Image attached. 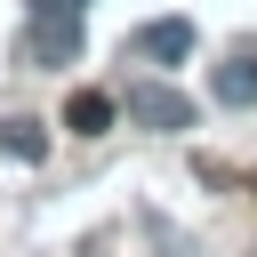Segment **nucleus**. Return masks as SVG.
<instances>
[{
  "mask_svg": "<svg viewBox=\"0 0 257 257\" xmlns=\"http://www.w3.org/2000/svg\"><path fill=\"white\" fill-rule=\"evenodd\" d=\"M0 153H8V161H40V153H48V128L24 112V120H8V128H0Z\"/></svg>",
  "mask_w": 257,
  "mask_h": 257,
  "instance_id": "obj_6",
  "label": "nucleus"
},
{
  "mask_svg": "<svg viewBox=\"0 0 257 257\" xmlns=\"http://www.w3.org/2000/svg\"><path fill=\"white\" fill-rule=\"evenodd\" d=\"M209 96H217V104H257V56L217 64V72H209Z\"/></svg>",
  "mask_w": 257,
  "mask_h": 257,
  "instance_id": "obj_4",
  "label": "nucleus"
},
{
  "mask_svg": "<svg viewBox=\"0 0 257 257\" xmlns=\"http://www.w3.org/2000/svg\"><path fill=\"white\" fill-rule=\"evenodd\" d=\"M128 120H137V128H161V137H177V128H193V96H185V88H169V80H137V88H128Z\"/></svg>",
  "mask_w": 257,
  "mask_h": 257,
  "instance_id": "obj_1",
  "label": "nucleus"
},
{
  "mask_svg": "<svg viewBox=\"0 0 257 257\" xmlns=\"http://www.w3.org/2000/svg\"><path fill=\"white\" fill-rule=\"evenodd\" d=\"M32 56L40 64H72L80 56V24H32Z\"/></svg>",
  "mask_w": 257,
  "mask_h": 257,
  "instance_id": "obj_5",
  "label": "nucleus"
},
{
  "mask_svg": "<svg viewBox=\"0 0 257 257\" xmlns=\"http://www.w3.org/2000/svg\"><path fill=\"white\" fill-rule=\"evenodd\" d=\"M137 56L185 64V56H193V24H185V16H161V24H145V32H137Z\"/></svg>",
  "mask_w": 257,
  "mask_h": 257,
  "instance_id": "obj_2",
  "label": "nucleus"
},
{
  "mask_svg": "<svg viewBox=\"0 0 257 257\" xmlns=\"http://www.w3.org/2000/svg\"><path fill=\"white\" fill-rule=\"evenodd\" d=\"M112 112H120V104H112L104 88H72V96H64V128H72V137H104Z\"/></svg>",
  "mask_w": 257,
  "mask_h": 257,
  "instance_id": "obj_3",
  "label": "nucleus"
}]
</instances>
